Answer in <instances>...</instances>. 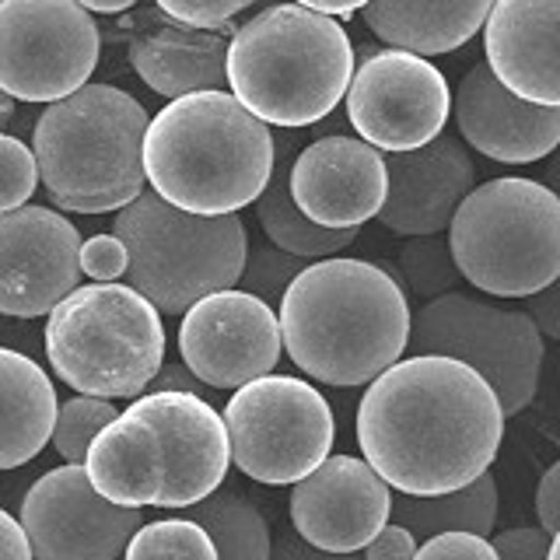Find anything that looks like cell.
I'll return each mask as SVG.
<instances>
[{
  "mask_svg": "<svg viewBox=\"0 0 560 560\" xmlns=\"http://www.w3.org/2000/svg\"><path fill=\"white\" fill-rule=\"evenodd\" d=\"M525 315L533 319V326L539 329V337H553L560 340V273L553 284H547L542 291H536L533 298H525Z\"/></svg>",
  "mask_w": 560,
  "mask_h": 560,
  "instance_id": "obj_37",
  "label": "cell"
},
{
  "mask_svg": "<svg viewBox=\"0 0 560 560\" xmlns=\"http://www.w3.org/2000/svg\"><path fill=\"white\" fill-rule=\"evenodd\" d=\"M81 280V232L49 207L0 214V315L35 319Z\"/></svg>",
  "mask_w": 560,
  "mask_h": 560,
  "instance_id": "obj_16",
  "label": "cell"
},
{
  "mask_svg": "<svg viewBox=\"0 0 560 560\" xmlns=\"http://www.w3.org/2000/svg\"><path fill=\"white\" fill-rule=\"evenodd\" d=\"M232 448L203 396L148 393L119 410L84 455V472L122 508H189L224 483Z\"/></svg>",
  "mask_w": 560,
  "mask_h": 560,
  "instance_id": "obj_3",
  "label": "cell"
},
{
  "mask_svg": "<svg viewBox=\"0 0 560 560\" xmlns=\"http://www.w3.org/2000/svg\"><path fill=\"white\" fill-rule=\"evenodd\" d=\"M57 410V389L43 364L0 347V469L25 466L46 448Z\"/></svg>",
  "mask_w": 560,
  "mask_h": 560,
  "instance_id": "obj_24",
  "label": "cell"
},
{
  "mask_svg": "<svg viewBox=\"0 0 560 560\" xmlns=\"http://www.w3.org/2000/svg\"><path fill=\"white\" fill-rule=\"evenodd\" d=\"M102 32L78 0H0V88L14 102H60L95 74Z\"/></svg>",
  "mask_w": 560,
  "mask_h": 560,
  "instance_id": "obj_12",
  "label": "cell"
},
{
  "mask_svg": "<svg viewBox=\"0 0 560 560\" xmlns=\"http://www.w3.org/2000/svg\"><path fill=\"white\" fill-rule=\"evenodd\" d=\"M270 560H364V557L361 553H326V550H315L298 533H284V536L273 539Z\"/></svg>",
  "mask_w": 560,
  "mask_h": 560,
  "instance_id": "obj_40",
  "label": "cell"
},
{
  "mask_svg": "<svg viewBox=\"0 0 560 560\" xmlns=\"http://www.w3.org/2000/svg\"><path fill=\"white\" fill-rule=\"evenodd\" d=\"M277 140L232 92L172 98L148 122L144 175L165 203L200 218L238 214L270 183Z\"/></svg>",
  "mask_w": 560,
  "mask_h": 560,
  "instance_id": "obj_4",
  "label": "cell"
},
{
  "mask_svg": "<svg viewBox=\"0 0 560 560\" xmlns=\"http://www.w3.org/2000/svg\"><path fill=\"white\" fill-rule=\"evenodd\" d=\"M308 267V259H298L291 253H280L273 245H259L249 256H245V270L238 277L242 291H249L262 302H280L288 291L291 280Z\"/></svg>",
  "mask_w": 560,
  "mask_h": 560,
  "instance_id": "obj_31",
  "label": "cell"
},
{
  "mask_svg": "<svg viewBox=\"0 0 560 560\" xmlns=\"http://www.w3.org/2000/svg\"><path fill=\"white\" fill-rule=\"evenodd\" d=\"M410 354L463 361L494 389L504 420L522 413L539 389L542 337L525 312L448 291L410 319Z\"/></svg>",
  "mask_w": 560,
  "mask_h": 560,
  "instance_id": "obj_11",
  "label": "cell"
},
{
  "mask_svg": "<svg viewBox=\"0 0 560 560\" xmlns=\"http://www.w3.org/2000/svg\"><path fill=\"white\" fill-rule=\"evenodd\" d=\"M396 262H399V273H402V280H407L410 294L428 298V302L455 291V284L463 280L459 270H455L448 242L438 238V235L402 242Z\"/></svg>",
  "mask_w": 560,
  "mask_h": 560,
  "instance_id": "obj_29",
  "label": "cell"
},
{
  "mask_svg": "<svg viewBox=\"0 0 560 560\" xmlns=\"http://www.w3.org/2000/svg\"><path fill=\"white\" fill-rule=\"evenodd\" d=\"M347 119L375 151H417L445 130L452 92L428 57L407 49H368L347 88Z\"/></svg>",
  "mask_w": 560,
  "mask_h": 560,
  "instance_id": "obj_13",
  "label": "cell"
},
{
  "mask_svg": "<svg viewBox=\"0 0 560 560\" xmlns=\"http://www.w3.org/2000/svg\"><path fill=\"white\" fill-rule=\"evenodd\" d=\"M455 270L494 298H533L560 273V200L522 175L472 186L448 224Z\"/></svg>",
  "mask_w": 560,
  "mask_h": 560,
  "instance_id": "obj_8",
  "label": "cell"
},
{
  "mask_svg": "<svg viewBox=\"0 0 560 560\" xmlns=\"http://www.w3.org/2000/svg\"><path fill=\"white\" fill-rule=\"evenodd\" d=\"M46 358L81 396L133 399L165 364L162 315L130 284H78L49 312Z\"/></svg>",
  "mask_w": 560,
  "mask_h": 560,
  "instance_id": "obj_7",
  "label": "cell"
},
{
  "mask_svg": "<svg viewBox=\"0 0 560 560\" xmlns=\"http://www.w3.org/2000/svg\"><path fill=\"white\" fill-rule=\"evenodd\" d=\"M490 542H494L501 560H547L550 533H542L539 525H522V529L498 533Z\"/></svg>",
  "mask_w": 560,
  "mask_h": 560,
  "instance_id": "obj_36",
  "label": "cell"
},
{
  "mask_svg": "<svg viewBox=\"0 0 560 560\" xmlns=\"http://www.w3.org/2000/svg\"><path fill=\"white\" fill-rule=\"evenodd\" d=\"M232 463L256 483L284 487L305 480L337 438L326 396L294 375H262L245 382L224 407Z\"/></svg>",
  "mask_w": 560,
  "mask_h": 560,
  "instance_id": "obj_10",
  "label": "cell"
},
{
  "mask_svg": "<svg viewBox=\"0 0 560 560\" xmlns=\"http://www.w3.org/2000/svg\"><path fill=\"white\" fill-rule=\"evenodd\" d=\"M504 438L494 389L469 364L413 354L368 382L358 407L364 463L399 494H452L490 469Z\"/></svg>",
  "mask_w": 560,
  "mask_h": 560,
  "instance_id": "obj_1",
  "label": "cell"
},
{
  "mask_svg": "<svg viewBox=\"0 0 560 560\" xmlns=\"http://www.w3.org/2000/svg\"><path fill=\"white\" fill-rule=\"evenodd\" d=\"M127 560H218L210 536L189 518L148 522L130 536Z\"/></svg>",
  "mask_w": 560,
  "mask_h": 560,
  "instance_id": "obj_28",
  "label": "cell"
},
{
  "mask_svg": "<svg viewBox=\"0 0 560 560\" xmlns=\"http://www.w3.org/2000/svg\"><path fill=\"white\" fill-rule=\"evenodd\" d=\"M393 512V487L358 455H326L305 480L291 483V525L308 547L358 553Z\"/></svg>",
  "mask_w": 560,
  "mask_h": 560,
  "instance_id": "obj_17",
  "label": "cell"
},
{
  "mask_svg": "<svg viewBox=\"0 0 560 560\" xmlns=\"http://www.w3.org/2000/svg\"><path fill=\"white\" fill-rule=\"evenodd\" d=\"M113 235L127 245L130 288L158 315H186L200 298L238 288L249 256V232L238 214L200 218L140 192L113 221Z\"/></svg>",
  "mask_w": 560,
  "mask_h": 560,
  "instance_id": "obj_9",
  "label": "cell"
},
{
  "mask_svg": "<svg viewBox=\"0 0 560 560\" xmlns=\"http://www.w3.org/2000/svg\"><path fill=\"white\" fill-rule=\"evenodd\" d=\"M413 560H501L494 542L472 533H442L417 547Z\"/></svg>",
  "mask_w": 560,
  "mask_h": 560,
  "instance_id": "obj_35",
  "label": "cell"
},
{
  "mask_svg": "<svg viewBox=\"0 0 560 560\" xmlns=\"http://www.w3.org/2000/svg\"><path fill=\"white\" fill-rule=\"evenodd\" d=\"M291 200L302 214L332 232L378 218L389 189L385 158L361 137H319L294 158L288 172Z\"/></svg>",
  "mask_w": 560,
  "mask_h": 560,
  "instance_id": "obj_18",
  "label": "cell"
},
{
  "mask_svg": "<svg viewBox=\"0 0 560 560\" xmlns=\"http://www.w3.org/2000/svg\"><path fill=\"white\" fill-rule=\"evenodd\" d=\"M547 560H560V529L550 536V550H547Z\"/></svg>",
  "mask_w": 560,
  "mask_h": 560,
  "instance_id": "obj_47",
  "label": "cell"
},
{
  "mask_svg": "<svg viewBox=\"0 0 560 560\" xmlns=\"http://www.w3.org/2000/svg\"><path fill=\"white\" fill-rule=\"evenodd\" d=\"M148 109L113 84H84L35 119L32 154L46 197L74 214H109L144 192Z\"/></svg>",
  "mask_w": 560,
  "mask_h": 560,
  "instance_id": "obj_6",
  "label": "cell"
},
{
  "mask_svg": "<svg viewBox=\"0 0 560 560\" xmlns=\"http://www.w3.org/2000/svg\"><path fill=\"white\" fill-rule=\"evenodd\" d=\"M417 553V539L410 529L389 522L385 529L364 547V560H413Z\"/></svg>",
  "mask_w": 560,
  "mask_h": 560,
  "instance_id": "obj_38",
  "label": "cell"
},
{
  "mask_svg": "<svg viewBox=\"0 0 560 560\" xmlns=\"http://www.w3.org/2000/svg\"><path fill=\"white\" fill-rule=\"evenodd\" d=\"M452 116L459 137L490 162L533 165L560 148V109L512 95L487 63L466 70L452 95Z\"/></svg>",
  "mask_w": 560,
  "mask_h": 560,
  "instance_id": "obj_21",
  "label": "cell"
},
{
  "mask_svg": "<svg viewBox=\"0 0 560 560\" xmlns=\"http://www.w3.org/2000/svg\"><path fill=\"white\" fill-rule=\"evenodd\" d=\"M288 172H291V154L284 144H277V162L270 172V183L256 197V218H259L262 235L270 238L273 249L291 253L298 259H329L340 249H347V245L358 238V228L332 232V228L312 224L291 200Z\"/></svg>",
  "mask_w": 560,
  "mask_h": 560,
  "instance_id": "obj_26",
  "label": "cell"
},
{
  "mask_svg": "<svg viewBox=\"0 0 560 560\" xmlns=\"http://www.w3.org/2000/svg\"><path fill=\"white\" fill-rule=\"evenodd\" d=\"M116 407L109 399L98 396H74L57 410V424H52V445L67 463H84L88 448L102 434L105 424L116 420Z\"/></svg>",
  "mask_w": 560,
  "mask_h": 560,
  "instance_id": "obj_30",
  "label": "cell"
},
{
  "mask_svg": "<svg viewBox=\"0 0 560 560\" xmlns=\"http://www.w3.org/2000/svg\"><path fill=\"white\" fill-rule=\"evenodd\" d=\"M130 256L127 245L116 235H95L81 242V273H88L95 284H116V280L127 273Z\"/></svg>",
  "mask_w": 560,
  "mask_h": 560,
  "instance_id": "obj_34",
  "label": "cell"
},
{
  "mask_svg": "<svg viewBox=\"0 0 560 560\" xmlns=\"http://www.w3.org/2000/svg\"><path fill=\"white\" fill-rule=\"evenodd\" d=\"M11 116H14V98L4 92V88H0V127L11 122Z\"/></svg>",
  "mask_w": 560,
  "mask_h": 560,
  "instance_id": "obj_46",
  "label": "cell"
},
{
  "mask_svg": "<svg viewBox=\"0 0 560 560\" xmlns=\"http://www.w3.org/2000/svg\"><path fill=\"white\" fill-rule=\"evenodd\" d=\"M494 0H368L364 25L393 49L438 57L466 46L487 22Z\"/></svg>",
  "mask_w": 560,
  "mask_h": 560,
  "instance_id": "obj_23",
  "label": "cell"
},
{
  "mask_svg": "<svg viewBox=\"0 0 560 560\" xmlns=\"http://www.w3.org/2000/svg\"><path fill=\"white\" fill-rule=\"evenodd\" d=\"M542 186L560 200V148L547 158V165H542Z\"/></svg>",
  "mask_w": 560,
  "mask_h": 560,
  "instance_id": "obj_45",
  "label": "cell"
},
{
  "mask_svg": "<svg viewBox=\"0 0 560 560\" xmlns=\"http://www.w3.org/2000/svg\"><path fill=\"white\" fill-rule=\"evenodd\" d=\"M39 186V168L28 144L11 133H0V214L25 207Z\"/></svg>",
  "mask_w": 560,
  "mask_h": 560,
  "instance_id": "obj_32",
  "label": "cell"
},
{
  "mask_svg": "<svg viewBox=\"0 0 560 560\" xmlns=\"http://www.w3.org/2000/svg\"><path fill=\"white\" fill-rule=\"evenodd\" d=\"M291 4H302L308 11H319L326 18H347V14H354L361 11L368 0H291Z\"/></svg>",
  "mask_w": 560,
  "mask_h": 560,
  "instance_id": "obj_43",
  "label": "cell"
},
{
  "mask_svg": "<svg viewBox=\"0 0 560 560\" xmlns=\"http://www.w3.org/2000/svg\"><path fill=\"white\" fill-rule=\"evenodd\" d=\"M410 302L399 280L368 259L329 256L298 273L280 298V340L315 382L364 385L407 354Z\"/></svg>",
  "mask_w": 560,
  "mask_h": 560,
  "instance_id": "obj_2",
  "label": "cell"
},
{
  "mask_svg": "<svg viewBox=\"0 0 560 560\" xmlns=\"http://www.w3.org/2000/svg\"><path fill=\"white\" fill-rule=\"evenodd\" d=\"M354 46L337 18L302 4H273L235 28L228 88L267 127H312L343 102Z\"/></svg>",
  "mask_w": 560,
  "mask_h": 560,
  "instance_id": "obj_5",
  "label": "cell"
},
{
  "mask_svg": "<svg viewBox=\"0 0 560 560\" xmlns=\"http://www.w3.org/2000/svg\"><path fill=\"white\" fill-rule=\"evenodd\" d=\"M186 518L210 536L218 560H270V525L238 490H214L186 508Z\"/></svg>",
  "mask_w": 560,
  "mask_h": 560,
  "instance_id": "obj_27",
  "label": "cell"
},
{
  "mask_svg": "<svg viewBox=\"0 0 560 560\" xmlns=\"http://www.w3.org/2000/svg\"><path fill=\"white\" fill-rule=\"evenodd\" d=\"M78 4L92 14V11H98V14H119V11H130V8H137L140 0H78Z\"/></svg>",
  "mask_w": 560,
  "mask_h": 560,
  "instance_id": "obj_44",
  "label": "cell"
},
{
  "mask_svg": "<svg viewBox=\"0 0 560 560\" xmlns=\"http://www.w3.org/2000/svg\"><path fill=\"white\" fill-rule=\"evenodd\" d=\"M151 385H154V393H192V396H200L203 382L179 361V364H162V372L154 375Z\"/></svg>",
  "mask_w": 560,
  "mask_h": 560,
  "instance_id": "obj_42",
  "label": "cell"
},
{
  "mask_svg": "<svg viewBox=\"0 0 560 560\" xmlns=\"http://www.w3.org/2000/svg\"><path fill=\"white\" fill-rule=\"evenodd\" d=\"M385 175H389V189H385L378 221L407 238L442 235L459 203L477 186V165L463 140L452 133H438L431 144L417 151L389 154Z\"/></svg>",
  "mask_w": 560,
  "mask_h": 560,
  "instance_id": "obj_20",
  "label": "cell"
},
{
  "mask_svg": "<svg viewBox=\"0 0 560 560\" xmlns=\"http://www.w3.org/2000/svg\"><path fill=\"white\" fill-rule=\"evenodd\" d=\"M536 515L542 533L553 536L560 529V459L542 472V480L536 487Z\"/></svg>",
  "mask_w": 560,
  "mask_h": 560,
  "instance_id": "obj_39",
  "label": "cell"
},
{
  "mask_svg": "<svg viewBox=\"0 0 560 560\" xmlns=\"http://www.w3.org/2000/svg\"><path fill=\"white\" fill-rule=\"evenodd\" d=\"M280 350L277 312L242 288L200 298L179 326L183 364L210 389H242L245 382L270 375Z\"/></svg>",
  "mask_w": 560,
  "mask_h": 560,
  "instance_id": "obj_15",
  "label": "cell"
},
{
  "mask_svg": "<svg viewBox=\"0 0 560 560\" xmlns=\"http://www.w3.org/2000/svg\"><path fill=\"white\" fill-rule=\"evenodd\" d=\"M253 4L256 0H154L158 11L192 28H221Z\"/></svg>",
  "mask_w": 560,
  "mask_h": 560,
  "instance_id": "obj_33",
  "label": "cell"
},
{
  "mask_svg": "<svg viewBox=\"0 0 560 560\" xmlns=\"http://www.w3.org/2000/svg\"><path fill=\"white\" fill-rule=\"evenodd\" d=\"M483 49V63L508 92L560 109V0H494Z\"/></svg>",
  "mask_w": 560,
  "mask_h": 560,
  "instance_id": "obj_22",
  "label": "cell"
},
{
  "mask_svg": "<svg viewBox=\"0 0 560 560\" xmlns=\"http://www.w3.org/2000/svg\"><path fill=\"white\" fill-rule=\"evenodd\" d=\"M0 560H32V547L22 522L8 515L4 508H0Z\"/></svg>",
  "mask_w": 560,
  "mask_h": 560,
  "instance_id": "obj_41",
  "label": "cell"
},
{
  "mask_svg": "<svg viewBox=\"0 0 560 560\" xmlns=\"http://www.w3.org/2000/svg\"><path fill=\"white\" fill-rule=\"evenodd\" d=\"M389 518L402 525V529H410L413 539H431L442 533L490 536L498 525V483L487 469L483 477L452 490V494H434V498L396 494Z\"/></svg>",
  "mask_w": 560,
  "mask_h": 560,
  "instance_id": "obj_25",
  "label": "cell"
},
{
  "mask_svg": "<svg viewBox=\"0 0 560 560\" xmlns=\"http://www.w3.org/2000/svg\"><path fill=\"white\" fill-rule=\"evenodd\" d=\"M140 525V508L105 501L88 480L84 463L49 469L22 501L32 560H116Z\"/></svg>",
  "mask_w": 560,
  "mask_h": 560,
  "instance_id": "obj_14",
  "label": "cell"
},
{
  "mask_svg": "<svg viewBox=\"0 0 560 560\" xmlns=\"http://www.w3.org/2000/svg\"><path fill=\"white\" fill-rule=\"evenodd\" d=\"M122 43L130 67L151 92L183 98L197 92H224L228 84V46L235 25L192 28L158 8H140L122 18Z\"/></svg>",
  "mask_w": 560,
  "mask_h": 560,
  "instance_id": "obj_19",
  "label": "cell"
}]
</instances>
